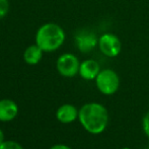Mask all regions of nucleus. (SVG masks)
<instances>
[{"label": "nucleus", "instance_id": "1", "mask_svg": "<svg viewBox=\"0 0 149 149\" xmlns=\"http://www.w3.org/2000/svg\"><path fill=\"white\" fill-rule=\"evenodd\" d=\"M78 119L88 133L97 135L108 127L109 112L106 107L98 102H88L79 110Z\"/></svg>", "mask_w": 149, "mask_h": 149}, {"label": "nucleus", "instance_id": "2", "mask_svg": "<svg viewBox=\"0 0 149 149\" xmlns=\"http://www.w3.org/2000/svg\"><path fill=\"white\" fill-rule=\"evenodd\" d=\"M65 31L57 24L47 22L39 28L36 33V44L44 52H54L65 42Z\"/></svg>", "mask_w": 149, "mask_h": 149}, {"label": "nucleus", "instance_id": "3", "mask_svg": "<svg viewBox=\"0 0 149 149\" xmlns=\"http://www.w3.org/2000/svg\"><path fill=\"white\" fill-rule=\"evenodd\" d=\"M95 84L97 89L104 95H112L120 87V77L112 69H102L96 76Z\"/></svg>", "mask_w": 149, "mask_h": 149}, {"label": "nucleus", "instance_id": "4", "mask_svg": "<svg viewBox=\"0 0 149 149\" xmlns=\"http://www.w3.org/2000/svg\"><path fill=\"white\" fill-rule=\"evenodd\" d=\"M97 46L100 51L109 58L117 57L122 50V43L120 39L112 33H106L100 36Z\"/></svg>", "mask_w": 149, "mask_h": 149}, {"label": "nucleus", "instance_id": "5", "mask_svg": "<svg viewBox=\"0 0 149 149\" xmlns=\"http://www.w3.org/2000/svg\"><path fill=\"white\" fill-rule=\"evenodd\" d=\"M58 72L64 77H74L79 73L80 62L78 58L71 53H65L61 55L56 63Z\"/></svg>", "mask_w": 149, "mask_h": 149}, {"label": "nucleus", "instance_id": "6", "mask_svg": "<svg viewBox=\"0 0 149 149\" xmlns=\"http://www.w3.org/2000/svg\"><path fill=\"white\" fill-rule=\"evenodd\" d=\"M75 44L82 53H89L98 45L96 35L89 31H81L75 36Z\"/></svg>", "mask_w": 149, "mask_h": 149}, {"label": "nucleus", "instance_id": "7", "mask_svg": "<svg viewBox=\"0 0 149 149\" xmlns=\"http://www.w3.org/2000/svg\"><path fill=\"white\" fill-rule=\"evenodd\" d=\"M100 71V64L93 59H87L80 63L79 75L85 80H93Z\"/></svg>", "mask_w": 149, "mask_h": 149}, {"label": "nucleus", "instance_id": "8", "mask_svg": "<svg viewBox=\"0 0 149 149\" xmlns=\"http://www.w3.org/2000/svg\"><path fill=\"white\" fill-rule=\"evenodd\" d=\"M18 112L17 104L11 100H0V121L9 122L16 117Z\"/></svg>", "mask_w": 149, "mask_h": 149}, {"label": "nucleus", "instance_id": "9", "mask_svg": "<svg viewBox=\"0 0 149 149\" xmlns=\"http://www.w3.org/2000/svg\"><path fill=\"white\" fill-rule=\"evenodd\" d=\"M78 112L79 111L72 104H63L61 106L56 112V118L58 121L63 124H69L74 122L78 118Z\"/></svg>", "mask_w": 149, "mask_h": 149}, {"label": "nucleus", "instance_id": "10", "mask_svg": "<svg viewBox=\"0 0 149 149\" xmlns=\"http://www.w3.org/2000/svg\"><path fill=\"white\" fill-rule=\"evenodd\" d=\"M44 51L37 45H31L24 50V60L29 65H36L42 60Z\"/></svg>", "mask_w": 149, "mask_h": 149}, {"label": "nucleus", "instance_id": "11", "mask_svg": "<svg viewBox=\"0 0 149 149\" xmlns=\"http://www.w3.org/2000/svg\"><path fill=\"white\" fill-rule=\"evenodd\" d=\"M9 11V1L8 0H0V19L4 18Z\"/></svg>", "mask_w": 149, "mask_h": 149}, {"label": "nucleus", "instance_id": "12", "mask_svg": "<svg viewBox=\"0 0 149 149\" xmlns=\"http://www.w3.org/2000/svg\"><path fill=\"white\" fill-rule=\"evenodd\" d=\"M0 149H24L20 144L14 141H4L0 144Z\"/></svg>", "mask_w": 149, "mask_h": 149}, {"label": "nucleus", "instance_id": "13", "mask_svg": "<svg viewBox=\"0 0 149 149\" xmlns=\"http://www.w3.org/2000/svg\"><path fill=\"white\" fill-rule=\"evenodd\" d=\"M142 128L145 135L149 138V112L146 113L145 116L142 119Z\"/></svg>", "mask_w": 149, "mask_h": 149}, {"label": "nucleus", "instance_id": "14", "mask_svg": "<svg viewBox=\"0 0 149 149\" xmlns=\"http://www.w3.org/2000/svg\"><path fill=\"white\" fill-rule=\"evenodd\" d=\"M50 149H71V148L67 145H64V144H56V145L52 146Z\"/></svg>", "mask_w": 149, "mask_h": 149}, {"label": "nucleus", "instance_id": "15", "mask_svg": "<svg viewBox=\"0 0 149 149\" xmlns=\"http://www.w3.org/2000/svg\"><path fill=\"white\" fill-rule=\"evenodd\" d=\"M4 142V134L2 132V130L0 129V144H2Z\"/></svg>", "mask_w": 149, "mask_h": 149}, {"label": "nucleus", "instance_id": "16", "mask_svg": "<svg viewBox=\"0 0 149 149\" xmlns=\"http://www.w3.org/2000/svg\"><path fill=\"white\" fill-rule=\"evenodd\" d=\"M121 149H131L130 147H123V148H121Z\"/></svg>", "mask_w": 149, "mask_h": 149}, {"label": "nucleus", "instance_id": "17", "mask_svg": "<svg viewBox=\"0 0 149 149\" xmlns=\"http://www.w3.org/2000/svg\"><path fill=\"white\" fill-rule=\"evenodd\" d=\"M147 149H149V146H148V147H147Z\"/></svg>", "mask_w": 149, "mask_h": 149}]
</instances>
